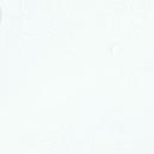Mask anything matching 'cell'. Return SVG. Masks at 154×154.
<instances>
[{
	"instance_id": "6da1fadb",
	"label": "cell",
	"mask_w": 154,
	"mask_h": 154,
	"mask_svg": "<svg viewBox=\"0 0 154 154\" xmlns=\"http://www.w3.org/2000/svg\"><path fill=\"white\" fill-rule=\"evenodd\" d=\"M0 22H1V8H0Z\"/></svg>"
}]
</instances>
